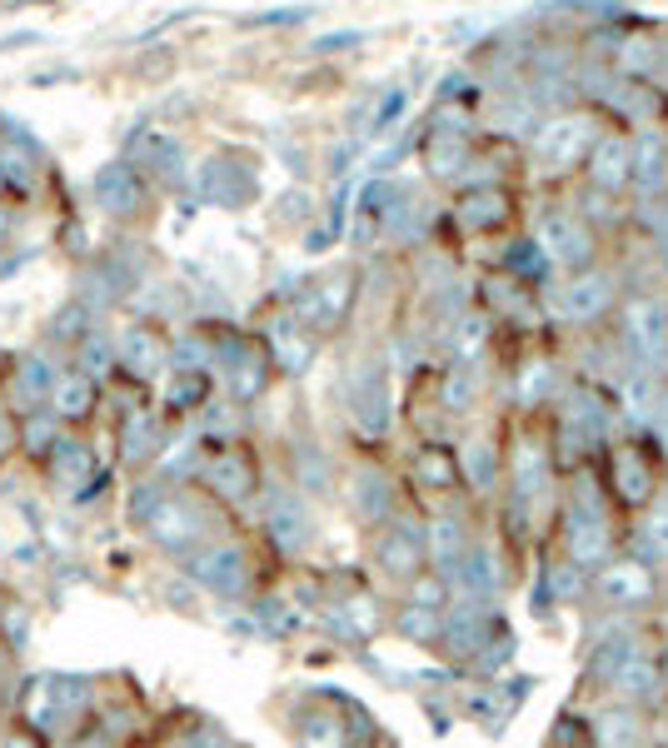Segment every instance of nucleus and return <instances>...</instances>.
<instances>
[{
    "label": "nucleus",
    "instance_id": "obj_1",
    "mask_svg": "<svg viewBox=\"0 0 668 748\" xmlns=\"http://www.w3.org/2000/svg\"><path fill=\"white\" fill-rule=\"evenodd\" d=\"M534 245L544 259H554V265L578 275V269H588V259H594V229H588V219L578 215V209L548 205L544 215L534 219Z\"/></svg>",
    "mask_w": 668,
    "mask_h": 748
},
{
    "label": "nucleus",
    "instance_id": "obj_2",
    "mask_svg": "<svg viewBox=\"0 0 668 748\" xmlns=\"http://www.w3.org/2000/svg\"><path fill=\"white\" fill-rule=\"evenodd\" d=\"M594 140H598L594 115H554V120H544V125H538L534 155L544 160L548 170H568V165H578V160H588Z\"/></svg>",
    "mask_w": 668,
    "mask_h": 748
},
{
    "label": "nucleus",
    "instance_id": "obj_3",
    "mask_svg": "<svg viewBox=\"0 0 668 748\" xmlns=\"http://www.w3.org/2000/svg\"><path fill=\"white\" fill-rule=\"evenodd\" d=\"M624 345L644 369H658L668 359V309L654 305L648 295L628 299L624 305Z\"/></svg>",
    "mask_w": 668,
    "mask_h": 748
},
{
    "label": "nucleus",
    "instance_id": "obj_4",
    "mask_svg": "<svg viewBox=\"0 0 668 748\" xmlns=\"http://www.w3.org/2000/svg\"><path fill=\"white\" fill-rule=\"evenodd\" d=\"M564 549H568V564L578 568L608 564V524L594 499H574L564 509Z\"/></svg>",
    "mask_w": 668,
    "mask_h": 748
},
{
    "label": "nucleus",
    "instance_id": "obj_5",
    "mask_svg": "<svg viewBox=\"0 0 668 748\" xmlns=\"http://www.w3.org/2000/svg\"><path fill=\"white\" fill-rule=\"evenodd\" d=\"M594 594L608 608H644L654 598V568L638 559H608L594 568Z\"/></svg>",
    "mask_w": 668,
    "mask_h": 748
},
{
    "label": "nucleus",
    "instance_id": "obj_6",
    "mask_svg": "<svg viewBox=\"0 0 668 748\" xmlns=\"http://www.w3.org/2000/svg\"><path fill=\"white\" fill-rule=\"evenodd\" d=\"M554 305L568 325H588V319L608 315V305H614V275L608 269H578V275H568V285H558Z\"/></svg>",
    "mask_w": 668,
    "mask_h": 748
},
{
    "label": "nucleus",
    "instance_id": "obj_7",
    "mask_svg": "<svg viewBox=\"0 0 668 748\" xmlns=\"http://www.w3.org/2000/svg\"><path fill=\"white\" fill-rule=\"evenodd\" d=\"M628 175H634V135H618V130L598 135L594 150H588V180H594V189L614 199L618 189H628Z\"/></svg>",
    "mask_w": 668,
    "mask_h": 748
},
{
    "label": "nucleus",
    "instance_id": "obj_8",
    "mask_svg": "<svg viewBox=\"0 0 668 748\" xmlns=\"http://www.w3.org/2000/svg\"><path fill=\"white\" fill-rule=\"evenodd\" d=\"M424 529L414 524V519H399L394 529H384L379 534V568L394 578H419L424 574Z\"/></svg>",
    "mask_w": 668,
    "mask_h": 748
},
{
    "label": "nucleus",
    "instance_id": "obj_9",
    "mask_svg": "<svg viewBox=\"0 0 668 748\" xmlns=\"http://www.w3.org/2000/svg\"><path fill=\"white\" fill-rule=\"evenodd\" d=\"M628 185H638L644 195H664L668 189V140L658 130H638L634 135V175Z\"/></svg>",
    "mask_w": 668,
    "mask_h": 748
},
{
    "label": "nucleus",
    "instance_id": "obj_10",
    "mask_svg": "<svg viewBox=\"0 0 668 748\" xmlns=\"http://www.w3.org/2000/svg\"><path fill=\"white\" fill-rule=\"evenodd\" d=\"M658 678H664V668H658V658L648 654V648H638L634 658H624V664L614 668V674L604 678L608 688H614L624 704H644V698L658 694Z\"/></svg>",
    "mask_w": 668,
    "mask_h": 748
},
{
    "label": "nucleus",
    "instance_id": "obj_11",
    "mask_svg": "<svg viewBox=\"0 0 668 748\" xmlns=\"http://www.w3.org/2000/svg\"><path fill=\"white\" fill-rule=\"evenodd\" d=\"M614 484H618V494H624L628 504H644V499L654 494V464L644 459V449L638 444H618L614 449Z\"/></svg>",
    "mask_w": 668,
    "mask_h": 748
},
{
    "label": "nucleus",
    "instance_id": "obj_12",
    "mask_svg": "<svg viewBox=\"0 0 668 748\" xmlns=\"http://www.w3.org/2000/svg\"><path fill=\"white\" fill-rule=\"evenodd\" d=\"M459 578H464V588L479 598L499 594V588H504V559H499V549L474 544L464 559H459Z\"/></svg>",
    "mask_w": 668,
    "mask_h": 748
},
{
    "label": "nucleus",
    "instance_id": "obj_13",
    "mask_svg": "<svg viewBox=\"0 0 668 748\" xmlns=\"http://www.w3.org/2000/svg\"><path fill=\"white\" fill-rule=\"evenodd\" d=\"M424 554L439 564V574H454L459 568V559L469 554V544H464V524H459L454 514H439L434 524H429V539H424Z\"/></svg>",
    "mask_w": 668,
    "mask_h": 748
},
{
    "label": "nucleus",
    "instance_id": "obj_14",
    "mask_svg": "<svg viewBox=\"0 0 668 748\" xmlns=\"http://www.w3.org/2000/svg\"><path fill=\"white\" fill-rule=\"evenodd\" d=\"M439 638H449V654H474L479 644L489 638V618L484 608H464L454 604V614H444V624H439Z\"/></svg>",
    "mask_w": 668,
    "mask_h": 748
},
{
    "label": "nucleus",
    "instance_id": "obj_15",
    "mask_svg": "<svg viewBox=\"0 0 668 748\" xmlns=\"http://www.w3.org/2000/svg\"><path fill=\"white\" fill-rule=\"evenodd\" d=\"M548 484V459L544 449L534 444V439H524V444L514 449V494L518 499H538Z\"/></svg>",
    "mask_w": 668,
    "mask_h": 748
},
{
    "label": "nucleus",
    "instance_id": "obj_16",
    "mask_svg": "<svg viewBox=\"0 0 668 748\" xmlns=\"http://www.w3.org/2000/svg\"><path fill=\"white\" fill-rule=\"evenodd\" d=\"M554 389H558V369L548 365V359H528V365L518 369V379H514V399L524 409L548 404V399H554Z\"/></svg>",
    "mask_w": 668,
    "mask_h": 748
},
{
    "label": "nucleus",
    "instance_id": "obj_17",
    "mask_svg": "<svg viewBox=\"0 0 668 748\" xmlns=\"http://www.w3.org/2000/svg\"><path fill=\"white\" fill-rule=\"evenodd\" d=\"M195 574L205 578L209 588H219V594H235V588L245 584V559H239V549H215V554H205L195 564Z\"/></svg>",
    "mask_w": 668,
    "mask_h": 748
},
{
    "label": "nucleus",
    "instance_id": "obj_18",
    "mask_svg": "<svg viewBox=\"0 0 668 748\" xmlns=\"http://www.w3.org/2000/svg\"><path fill=\"white\" fill-rule=\"evenodd\" d=\"M414 479L419 484H429V489H454V479H459V459H454V449H444V444H424L414 454Z\"/></svg>",
    "mask_w": 668,
    "mask_h": 748
},
{
    "label": "nucleus",
    "instance_id": "obj_19",
    "mask_svg": "<svg viewBox=\"0 0 668 748\" xmlns=\"http://www.w3.org/2000/svg\"><path fill=\"white\" fill-rule=\"evenodd\" d=\"M429 170H434V180H464L469 175V145L464 140H444V135H429V150H424Z\"/></svg>",
    "mask_w": 668,
    "mask_h": 748
},
{
    "label": "nucleus",
    "instance_id": "obj_20",
    "mask_svg": "<svg viewBox=\"0 0 668 748\" xmlns=\"http://www.w3.org/2000/svg\"><path fill=\"white\" fill-rule=\"evenodd\" d=\"M494 469H499V454H494V444H489V439H469V444L459 449V474H464L474 489L494 484Z\"/></svg>",
    "mask_w": 668,
    "mask_h": 748
},
{
    "label": "nucleus",
    "instance_id": "obj_21",
    "mask_svg": "<svg viewBox=\"0 0 668 748\" xmlns=\"http://www.w3.org/2000/svg\"><path fill=\"white\" fill-rule=\"evenodd\" d=\"M504 215H508V199L499 195V189H474V195L459 205V219H464L469 229H494Z\"/></svg>",
    "mask_w": 668,
    "mask_h": 748
},
{
    "label": "nucleus",
    "instance_id": "obj_22",
    "mask_svg": "<svg viewBox=\"0 0 668 748\" xmlns=\"http://www.w3.org/2000/svg\"><path fill=\"white\" fill-rule=\"evenodd\" d=\"M638 654V638H634V628H608L604 638H598V648H594V674L598 678H608L624 658H634Z\"/></svg>",
    "mask_w": 668,
    "mask_h": 748
},
{
    "label": "nucleus",
    "instance_id": "obj_23",
    "mask_svg": "<svg viewBox=\"0 0 668 748\" xmlns=\"http://www.w3.org/2000/svg\"><path fill=\"white\" fill-rule=\"evenodd\" d=\"M449 345H454V359H459V365H474V359L484 355V345H489V319H484V315L454 319V335H449Z\"/></svg>",
    "mask_w": 668,
    "mask_h": 748
},
{
    "label": "nucleus",
    "instance_id": "obj_24",
    "mask_svg": "<svg viewBox=\"0 0 668 748\" xmlns=\"http://www.w3.org/2000/svg\"><path fill=\"white\" fill-rule=\"evenodd\" d=\"M354 504L364 519H384L389 514V479L379 474V469H364L354 484Z\"/></svg>",
    "mask_w": 668,
    "mask_h": 748
},
{
    "label": "nucleus",
    "instance_id": "obj_25",
    "mask_svg": "<svg viewBox=\"0 0 668 748\" xmlns=\"http://www.w3.org/2000/svg\"><path fill=\"white\" fill-rule=\"evenodd\" d=\"M409 584H414V588H409V604H414V608H429V614H444V608H449V578L444 574H429V568H424V574L409 578Z\"/></svg>",
    "mask_w": 668,
    "mask_h": 748
},
{
    "label": "nucleus",
    "instance_id": "obj_26",
    "mask_svg": "<svg viewBox=\"0 0 668 748\" xmlns=\"http://www.w3.org/2000/svg\"><path fill=\"white\" fill-rule=\"evenodd\" d=\"M614 55H618V70H628V75H648L654 60H658V45H654V35H628Z\"/></svg>",
    "mask_w": 668,
    "mask_h": 748
},
{
    "label": "nucleus",
    "instance_id": "obj_27",
    "mask_svg": "<svg viewBox=\"0 0 668 748\" xmlns=\"http://www.w3.org/2000/svg\"><path fill=\"white\" fill-rule=\"evenodd\" d=\"M598 738H604V748H638V724L628 708H614V714L598 718Z\"/></svg>",
    "mask_w": 668,
    "mask_h": 748
},
{
    "label": "nucleus",
    "instance_id": "obj_28",
    "mask_svg": "<svg viewBox=\"0 0 668 748\" xmlns=\"http://www.w3.org/2000/svg\"><path fill=\"white\" fill-rule=\"evenodd\" d=\"M439 624H444V614H429V608H414V604H404V614H399V634L419 638V644L439 638Z\"/></svg>",
    "mask_w": 668,
    "mask_h": 748
},
{
    "label": "nucleus",
    "instance_id": "obj_29",
    "mask_svg": "<svg viewBox=\"0 0 668 748\" xmlns=\"http://www.w3.org/2000/svg\"><path fill=\"white\" fill-rule=\"evenodd\" d=\"M444 404H449V409H469V404H474V369H469V365H454V369H449Z\"/></svg>",
    "mask_w": 668,
    "mask_h": 748
},
{
    "label": "nucleus",
    "instance_id": "obj_30",
    "mask_svg": "<svg viewBox=\"0 0 668 748\" xmlns=\"http://www.w3.org/2000/svg\"><path fill=\"white\" fill-rule=\"evenodd\" d=\"M644 539L654 544V554H668V494L654 499V509H648L644 519Z\"/></svg>",
    "mask_w": 668,
    "mask_h": 748
},
{
    "label": "nucleus",
    "instance_id": "obj_31",
    "mask_svg": "<svg viewBox=\"0 0 668 748\" xmlns=\"http://www.w3.org/2000/svg\"><path fill=\"white\" fill-rule=\"evenodd\" d=\"M305 744L309 748H339V744H345V734H339V718H315V724L305 728Z\"/></svg>",
    "mask_w": 668,
    "mask_h": 748
},
{
    "label": "nucleus",
    "instance_id": "obj_32",
    "mask_svg": "<svg viewBox=\"0 0 668 748\" xmlns=\"http://www.w3.org/2000/svg\"><path fill=\"white\" fill-rule=\"evenodd\" d=\"M578 574H584L578 564H558V568H554V594H558V604H568V594H578Z\"/></svg>",
    "mask_w": 668,
    "mask_h": 748
},
{
    "label": "nucleus",
    "instance_id": "obj_33",
    "mask_svg": "<svg viewBox=\"0 0 668 748\" xmlns=\"http://www.w3.org/2000/svg\"><path fill=\"white\" fill-rule=\"evenodd\" d=\"M658 668H664V674H668V658H664V664H658Z\"/></svg>",
    "mask_w": 668,
    "mask_h": 748
},
{
    "label": "nucleus",
    "instance_id": "obj_34",
    "mask_svg": "<svg viewBox=\"0 0 668 748\" xmlns=\"http://www.w3.org/2000/svg\"><path fill=\"white\" fill-rule=\"evenodd\" d=\"M664 65H668V45H664Z\"/></svg>",
    "mask_w": 668,
    "mask_h": 748
}]
</instances>
